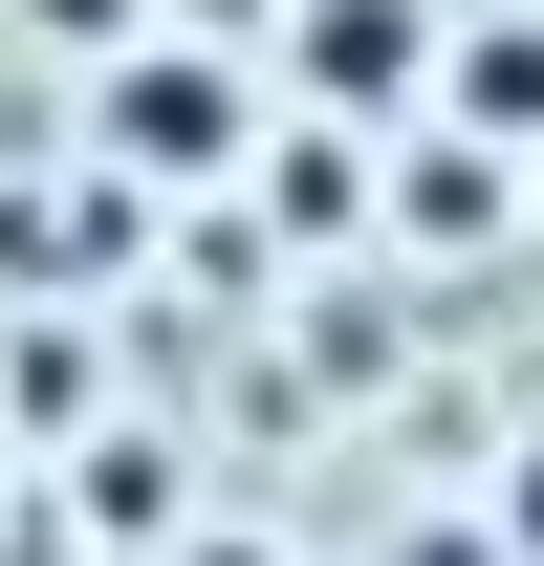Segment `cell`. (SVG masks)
I'll return each mask as SVG.
<instances>
[{"label": "cell", "instance_id": "4", "mask_svg": "<svg viewBox=\"0 0 544 566\" xmlns=\"http://www.w3.org/2000/svg\"><path fill=\"white\" fill-rule=\"evenodd\" d=\"M44 523L66 545H175V436H87L66 480H44Z\"/></svg>", "mask_w": 544, "mask_h": 566}, {"label": "cell", "instance_id": "2", "mask_svg": "<svg viewBox=\"0 0 544 566\" xmlns=\"http://www.w3.org/2000/svg\"><path fill=\"white\" fill-rule=\"evenodd\" d=\"M283 87H305L327 132H414V87H436V22H414V0H305Z\"/></svg>", "mask_w": 544, "mask_h": 566}, {"label": "cell", "instance_id": "6", "mask_svg": "<svg viewBox=\"0 0 544 566\" xmlns=\"http://www.w3.org/2000/svg\"><path fill=\"white\" fill-rule=\"evenodd\" d=\"M479 523H501V566H544V436L501 458V501H479Z\"/></svg>", "mask_w": 544, "mask_h": 566}, {"label": "cell", "instance_id": "8", "mask_svg": "<svg viewBox=\"0 0 544 566\" xmlns=\"http://www.w3.org/2000/svg\"><path fill=\"white\" fill-rule=\"evenodd\" d=\"M393 566H501V523H393Z\"/></svg>", "mask_w": 544, "mask_h": 566}, {"label": "cell", "instance_id": "10", "mask_svg": "<svg viewBox=\"0 0 544 566\" xmlns=\"http://www.w3.org/2000/svg\"><path fill=\"white\" fill-rule=\"evenodd\" d=\"M0 458H22V436H0Z\"/></svg>", "mask_w": 544, "mask_h": 566}, {"label": "cell", "instance_id": "3", "mask_svg": "<svg viewBox=\"0 0 544 566\" xmlns=\"http://www.w3.org/2000/svg\"><path fill=\"white\" fill-rule=\"evenodd\" d=\"M414 132H479V153H544V22H479V44H436V87H414Z\"/></svg>", "mask_w": 544, "mask_h": 566}, {"label": "cell", "instance_id": "1", "mask_svg": "<svg viewBox=\"0 0 544 566\" xmlns=\"http://www.w3.org/2000/svg\"><path fill=\"white\" fill-rule=\"evenodd\" d=\"M87 132H109V175H153V197H197V175H240V153H262V87L218 66V44H109V109H87Z\"/></svg>", "mask_w": 544, "mask_h": 566}, {"label": "cell", "instance_id": "5", "mask_svg": "<svg viewBox=\"0 0 544 566\" xmlns=\"http://www.w3.org/2000/svg\"><path fill=\"white\" fill-rule=\"evenodd\" d=\"M87 415V349H66V327H22V349H0V436H66Z\"/></svg>", "mask_w": 544, "mask_h": 566}, {"label": "cell", "instance_id": "7", "mask_svg": "<svg viewBox=\"0 0 544 566\" xmlns=\"http://www.w3.org/2000/svg\"><path fill=\"white\" fill-rule=\"evenodd\" d=\"M22 22H44V44H132L153 0H22Z\"/></svg>", "mask_w": 544, "mask_h": 566}, {"label": "cell", "instance_id": "9", "mask_svg": "<svg viewBox=\"0 0 544 566\" xmlns=\"http://www.w3.org/2000/svg\"><path fill=\"white\" fill-rule=\"evenodd\" d=\"M153 566H283V545H262V523H175Z\"/></svg>", "mask_w": 544, "mask_h": 566}]
</instances>
